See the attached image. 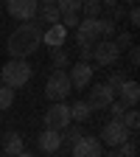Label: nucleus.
Wrapping results in <instances>:
<instances>
[{"instance_id":"2f4dec72","label":"nucleus","mask_w":140,"mask_h":157,"mask_svg":"<svg viewBox=\"0 0 140 157\" xmlns=\"http://www.w3.org/2000/svg\"><path fill=\"white\" fill-rule=\"evenodd\" d=\"M115 3H118V0H101V6H104V9H109V6H115Z\"/></svg>"},{"instance_id":"4be33fe9","label":"nucleus","mask_w":140,"mask_h":157,"mask_svg":"<svg viewBox=\"0 0 140 157\" xmlns=\"http://www.w3.org/2000/svg\"><path fill=\"white\" fill-rule=\"evenodd\" d=\"M101 0H81V14L84 17H101Z\"/></svg>"},{"instance_id":"20e7f679","label":"nucleus","mask_w":140,"mask_h":157,"mask_svg":"<svg viewBox=\"0 0 140 157\" xmlns=\"http://www.w3.org/2000/svg\"><path fill=\"white\" fill-rule=\"evenodd\" d=\"M134 132H129L126 126H123V121L121 118H112V121H107L104 124V129H101V143L104 146H118V143H123L126 137H132Z\"/></svg>"},{"instance_id":"423d86ee","label":"nucleus","mask_w":140,"mask_h":157,"mask_svg":"<svg viewBox=\"0 0 140 157\" xmlns=\"http://www.w3.org/2000/svg\"><path fill=\"white\" fill-rule=\"evenodd\" d=\"M101 34H98V17H81L76 25V45H95Z\"/></svg>"},{"instance_id":"9d476101","label":"nucleus","mask_w":140,"mask_h":157,"mask_svg":"<svg viewBox=\"0 0 140 157\" xmlns=\"http://www.w3.org/2000/svg\"><path fill=\"white\" fill-rule=\"evenodd\" d=\"M112 98H115V93L107 87V82L104 84H93V90H90V95H87V104H90V109L93 112H104L109 104H112Z\"/></svg>"},{"instance_id":"f8f14e48","label":"nucleus","mask_w":140,"mask_h":157,"mask_svg":"<svg viewBox=\"0 0 140 157\" xmlns=\"http://www.w3.org/2000/svg\"><path fill=\"white\" fill-rule=\"evenodd\" d=\"M36 0H6V11L14 20H31L36 14Z\"/></svg>"},{"instance_id":"6ab92c4d","label":"nucleus","mask_w":140,"mask_h":157,"mask_svg":"<svg viewBox=\"0 0 140 157\" xmlns=\"http://www.w3.org/2000/svg\"><path fill=\"white\" fill-rule=\"evenodd\" d=\"M115 25H118L115 20H109V17H98V34H101L104 39H112V36H115V31H118Z\"/></svg>"},{"instance_id":"7ed1b4c3","label":"nucleus","mask_w":140,"mask_h":157,"mask_svg":"<svg viewBox=\"0 0 140 157\" xmlns=\"http://www.w3.org/2000/svg\"><path fill=\"white\" fill-rule=\"evenodd\" d=\"M73 93L70 87V76L65 67H53L51 78H48V84H45V95L51 98V101H65V98Z\"/></svg>"},{"instance_id":"c756f323","label":"nucleus","mask_w":140,"mask_h":157,"mask_svg":"<svg viewBox=\"0 0 140 157\" xmlns=\"http://www.w3.org/2000/svg\"><path fill=\"white\" fill-rule=\"evenodd\" d=\"M109 20H115V23H118V20H123V6H109Z\"/></svg>"},{"instance_id":"5701e85b","label":"nucleus","mask_w":140,"mask_h":157,"mask_svg":"<svg viewBox=\"0 0 140 157\" xmlns=\"http://www.w3.org/2000/svg\"><path fill=\"white\" fill-rule=\"evenodd\" d=\"M56 6L62 14H78L81 11V0H56Z\"/></svg>"},{"instance_id":"393cba45","label":"nucleus","mask_w":140,"mask_h":157,"mask_svg":"<svg viewBox=\"0 0 140 157\" xmlns=\"http://www.w3.org/2000/svg\"><path fill=\"white\" fill-rule=\"evenodd\" d=\"M70 65V56H67V51H62V48H53V67H67Z\"/></svg>"},{"instance_id":"72a5a7b5","label":"nucleus","mask_w":140,"mask_h":157,"mask_svg":"<svg viewBox=\"0 0 140 157\" xmlns=\"http://www.w3.org/2000/svg\"><path fill=\"white\" fill-rule=\"evenodd\" d=\"M36 3H56V0H36Z\"/></svg>"},{"instance_id":"aec40b11","label":"nucleus","mask_w":140,"mask_h":157,"mask_svg":"<svg viewBox=\"0 0 140 157\" xmlns=\"http://www.w3.org/2000/svg\"><path fill=\"white\" fill-rule=\"evenodd\" d=\"M81 135H84V132H81V126H73V121H70V124L62 129V143H70V146H73Z\"/></svg>"},{"instance_id":"a878e982","label":"nucleus","mask_w":140,"mask_h":157,"mask_svg":"<svg viewBox=\"0 0 140 157\" xmlns=\"http://www.w3.org/2000/svg\"><path fill=\"white\" fill-rule=\"evenodd\" d=\"M123 82H126V76H123L121 70H112V73H109V78H107V87H109V90L115 93V90H118V87H121Z\"/></svg>"},{"instance_id":"f257e3e1","label":"nucleus","mask_w":140,"mask_h":157,"mask_svg":"<svg viewBox=\"0 0 140 157\" xmlns=\"http://www.w3.org/2000/svg\"><path fill=\"white\" fill-rule=\"evenodd\" d=\"M48 25L42 23L39 17H31V20H23V25H17L11 34H9V56H20L25 59L31 56L39 42H42V31Z\"/></svg>"},{"instance_id":"4468645a","label":"nucleus","mask_w":140,"mask_h":157,"mask_svg":"<svg viewBox=\"0 0 140 157\" xmlns=\"http://www.w3.org/2000/svg\"><path fill=\"white\" fill-rule=\"evenodd\" d=\"M115 95L121 98V101H123L126 107H134V104L140 101V84L134 82V78H126V82L115 90Z\"/></svg>"},{"instance_id":"ddd939ff","label":"nucleus","mask_w":140,"mask_h":157,"mask_svg":"<svg viewBox=\"0 0 140 157\" xmlns=\"http://www.w3.org/2000/svg\"><path fill=\"white\" fill-rule=\"evenodd\" d=\"M65 39H67V28H65L62 23H53V25H48V28L42 31V42H45L48 48H62Z\"/></svg>"},{"instance_id":"412c9836","label":"nucleus","mask_w":140,"mask_h":157,"mask_svg":"<svg viewBox=\"0 0 140 157\" xmlns=\"http://www.w3.org/2000/svg\"><path fill=\"white\" fill-rule=\"evenodd\" d=\"M11 104H14V87L0 82V109H11Z\"/></svg>"},{"instance_id":"dca6fc26","label":"nucleus","mask_w":140,"mask_h":157,"mask_svg":"<svg viewBox=\"0 0 140 157\" xmlns=\"http://www.w3.org/2000/svg\"><path fill=\"white\" fill-rule=\"evenodd\" d=\"M9 137V140H6V154H28V149L23 146V135H20V132H9L6 135Z\"/></svg>"},{"instance_id":"6e6552de","label":"nucleus","mask_w":140,"mask_h":157,"mask_svg":"<svg viewBox=\"0 0 140 157\" xmlns=\"http://www.w3.org/2000/svg\"><path fill=\"white\" fill-rule=\"evenodd\" d=\"M107 149L101 143V137H93V135H81L78 140L73 143V154L76 157H101Z\"/></svg>"},{"instance_id":"f03ea898","label":"nucleus","mask_w":140,"mask_h":157,"mask_svg":"<svg viewBox=\"0 0 140 157\" xmlns=\"http://www.w3.org/2000/svg\"><path fill=\"white\" fill-rule=\"evenodd\" d=\"M31 65L25 62V59H20V56H11L9 62L0 67V82L3 84H9V87H25L28 82H31Z\"/></svg>"},{"instance_id":"a211bd4d","label":"nucleus","mask_w":140,"mask_h":157,"mask_svg":"<svg viewBox=\"0 0 140 157\" xmlns=\"http://www.w3.org/2000/svg\"><path fill=\"white\" fill-rule=\"evenodd\" d=\"M121 121H123V126H126L129 132H137V126H140V112H137L134 107H126L123 115H121Z\"/></svg>"},{"instance_id":"1a4fd4ad","label":"nucleus","mask_w":140,"mask_h":157,"mask_svg":"<svg viewBox=\"0 0 140 157\" xmlns=\"http://www.w3.org/2000/svg\"><path fill=\"white\" fill-rule=\"evenodd\" d=\"M67 124H70V107L65 101H53L48 107V112H45V126H51V129H65Z\"/></svg>"},{"instance_id":"7c9ffc66","label":"nucleus","mask_w":140,"mask_h":157,"mask_svg":"<svg viewBox=\"0 0 140 157\" xmlns=\"http://www.w3.org/2000/svg\"><path fill=\"white\" fill-rule=\"evenodd\" d=\"M129 23H132V25H140V9H137V3H134L132 11H129Z\"/></svg>"},{"instance_id":"0eeeda50","label":"nucleus","mask_w":140,"mask_h":157,"mask_svg":"<svg viewBox=\"0 0 140 157\" xmlns=\"http://www.w3.org/2000/svg\"><path fill=\"white\" fill-rule=\"evenodd\" d=\"M93 73H95V67H93V62H73V67H70V87L73 90H84V87H90L93 84Z\"/></svg>"},{"instance_id":"b1692460","label":"nucleus","mask_w":140,"mask_h":157,"mask_svg":"<svg viewBox=\"0 0 140 157\" xmlns=\"http://www.w3.org/2000/svg\"><path fill=\"white\" fill-rule=\"evenodd\" d=\"M112 42H115L118 51H126V48L132 45V34H129V31H115V39H112Z\"/></svg>"},{"instance_id":"c85d7f7f","label":"nucleus","mask_w":140,"mask_h":157,"mask_svg":"<svg viewBox=\"0 0 140 157\" xmlns=\"http://www.w3.org/2000/svg\"><path fill=\"white\" fill-rule=\"evenodd\" d=\"M140 65V51L134 45H129V67H137Z\"/></svg>"},{"instance_id":"473e14b6","label":"nucleus","mask_w":140,"mask_h":157,"mask_svg":"<svg viewBox=\"0 0 140 157\" xmlns=\"http://www.w3.org/2000/svg\"><path fill=\"white\" fill-rule=\"evenodd\" d=\"M118 3H129V6H134V3H137V0H118Z\"/></svg>"},{"instance_id":"cd10ccee","label":"nucleus","mask_w":140,"mask_h":157,"mask_svg":"<svg viewBox=\"0 0 140 157\" xmlns=\"http://www.w3.org/2000/svg\"><path fill=\"white\" fill-rule=\"evenodd\" d=\"M78 59L81 62H93V45H78Z\"/></svg>"},{"instance_id":"2eb2a0df","label":"nucleus","mask_w":140,"mask_h":157,"mask_svg":"<svg viewBox=\"0 0 140 157\" xmlns=\"http://www.w3.org/2000/svg\"><path fill=\"white\" fill-rule=\"evenodd\" d=\"M34 17H39L45 25H53V23H59V17H62V11H59V6L56 3H39L36 6V14Z\"/></svg>"},{"instance_id":"f704fd0d","label":"nucleus","mask_w":140,"mask_h":157,"mask_svg":"<svg viewBox=\"0 0 140 157\" xmlns=\"http://www.w3.org/2000/svg\"><path fill=\"white\" fill-rule=\"evenodd\" d=\"M0 3H6V0H0Z\"/></svg>"},{"instance_id":"bb28decb","label":"nucleus","mask_w":140,"mask_h":157,"mask_svg":"<svg viewBox=\"0 0 140 157\" xmlns=\"http://www.w3.org/2000/svg\"><path fill=\"white\" fill-rule=\"evenodd\" d=\"M107 109H109V115H112V118H121V115H123V109H126V104L121 101V98H112V104H109Z\"/></svg>"},{"instance_id":"39448f33","label":"nucleus","mask_w":140,"mask_h":157,"mask_svg":"<svg viewBox=\"0 0 140 157\" xmlns=\"http://www.w3.org/2000/svg\"><path fill=\"white\" fill-rule=\"evenodd\" d=\"M118 56H121V51L115 48L112 39H104V36H101V39L93 45V62H95L98 67H109V65H115Z\"/></svg>"},{"instance_id":"f3484780","label":"nucleus","mask_w":140,"mask_h":157,"mask_svg":"<svg viewBox=\"0 0 140 157\" xmlns=\"http://www.w3.org/2000/svg\"><path fill=\"white\" fill-rule=\"evenodd\" d=\"M90 115H93V109H90V104H87V101H76V104L70 107V121H76V124L90 121Z\"/></svg>"},{"instance_id":"9b49d317","label":"nucleus","mask_w":140,"mask_h":157,"mask_svg":"<svg viewBox=\"0 0 140 157\" xmlns=\"http://www.w3.org/2000/svg\"><path fill=\"white\" fill-rule=\"evenodd\" d=\"M36 146H39V151H45V154L62 151V129H51V126H45V132L36 137Z\"/></svg>"}]
</instances>
